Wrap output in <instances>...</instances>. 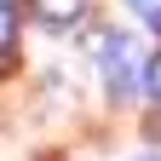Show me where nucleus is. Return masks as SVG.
I'll list each match as a JSON object with an SVG mask.
<instances>
[{"label": "nucleus", "mask_w": 161, "mask_h": 161, "mask_svg": "<svg viewBox=\"0 0 161 161\" xmlns=\"http://www.w3.org/2000/svg\"><path fill=\"white\" fill-rule=\"evenodd\" d=\"M98 64H104V86H109V98H132L138 64H132V40H127V35H104Z\"/></svg>", "instance_id": "obj_1"}, {"label": "nucleus", "mask_w": 161, "mask_h": 161, "mask_svg": "<svg viewBox=\"0 0 161 161\" xmlns=\"http://www.w3.org/2000/svg\"><path fill=\"white\" fill-rule=\"evenodd\" d=\"M80 12H86L80 0H35V17H40V23H52V29H75Z\"/></svg>", "instance_id": "obj_2"}, {"label": "nucleus", "mask_w": 161, "mask_h": 161, "mask_svg": "<svg viewBox=\"0 0 161 161\" xmlns=\"http://www.w3.org/2000/svg\"><path fill=\"white\" fill-rule=\"evenodd\" d=\"M12 40H17V0H6V6H0V46L12 52Z\"/></svg>", "instance_id": "obj_3"}, {"label": "nucleus", "mask_w": 161, "mask_h": 161, "mask_svg": "<svg viewBox=\"0 0 161 161\" xmlns=\"http://www.w3.org/2000/svg\"><path fill=\"white\" fill-rule=\"evenodd\" d=\"M144 92H150V98H155V104H161V58H155V64L144 69Z\"/></svg>", "instance_id": "obj_4"}, {"label": "nucleus", "mask_w": 161, "mask_h": 161, "mask_svg": "<svg viewBox=\"0 0 161 161\" xmlns=\"http://www.w3.org/2000/svg\"><path fill=\"white\" fill-rule=\"evenodd\" d=\"M132 6H138V17H150V23L161 29V0H132Z\"/></svg>", "instance_id": "obj_5"}, {"label": "nucleus", "mask_w": 161, "mask_h": 161, "mask_svg": "<svg viewBox=\"0 0 161 161\" xmlns=\"http://www.w3.org/2000/svg\"><path fill=\"white\" fill-rule=\"evenodd\" d=\"M138 161H155V155H138Z\"/></svg>", "instance_id": "obj_6"}]
</instances>
